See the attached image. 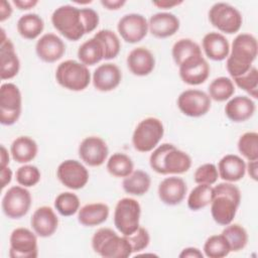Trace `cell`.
I'll return each instance as SVG.
<instances>
[{"mask_svg": "<svg viewBox=\"0 0 258 258\" xmlns=\"http://www.w3.org/2000/svg\"><path fill=\"white\" fill-rule=\"evenodd\" d=\"M214 188V197L211 202V214L214 221L221 225L231 224L236 216L241 203V191L232 182L218 183Z\"/></svg>", "mask_w": 258, "mask_h": 258, "instance_id": "6da1fadb", "label": "cell"}, {"mask_svg": "<svg viewBox=\"0 0 258 258\" xmlns=\"http://www.w3.org/2000/svg\"><path fill=\"white\" fill-rule=\"evenodd\" d=\"M258 51L257 39L253 34H238L231 46V51L227 57L226 68L232 78L246 74L253 66Z\"/></svg>", "mask_w": 258, "mask_h": 258, "instance_id": "7a4b0ae2", "label": "cell"}, {"mask_svg": "<svg viewBox=\"0 0 258 258\" xmlns=\"http://www.w3.org/2000/svg\"><path fill=\"white\" fill-rule=\"evenodd\" d=\"M150 167L160 174H180L191 166L190 156L171 143H163L149 157Z\"/></svg>", "mask_w": 258, "mask_h": 258, "instance_id": "3957f363", "label": "cell"}, {"mask_svg": "<svg viewBox=\"0 0 258 258\" xmlns=\"http://www.w3.org/2000/svg\"><path fill=\"white\" fill-rule=\"evenodd\" d=\"M92 248L104 258H127L133 253L125 236H119L110 228H101L92 237Z\"/></svg>", "mask_w": 258, "mask_h": 258, "instance_id": "277c9868", "label": "cell"}, {"mask_svg": "<svg viewBox=\"0 0 258 258\" xmlns=\"http://www.w3.org/2000/svg\"><path fill=\"white\" fill-rule=\"evenodd\" d=\"M51 23L62 36L72 41H77L86 34L81 8L73 5L67 4L56 8L51 14Z\"/></svg>", "mask_w": 258, "mask_h": 258, "instance_id": "5b68a950", "label": "cell"}, {"mask_svg": "<svg viewBox=\"0 0 258 258\" xmlns=\"http://www.w3.org/2000/svg\"><path fill=\"white\" fill-rule=\"evenodd\" d=\"M55 80L62 88L80 92L85 90L91 82V74L87 66L75 59L60 62L55 70Z\"/></svg>", "mask_w": 258, "mask_h": 258, "instance_id": "8992f818", "label": "cell"}, {"mask_svg": "<svg viewBox=\"0 0 258 258\" xmlns=\"http://www.w3.org/2000/svg\"><path fill=\"white\" fill-rule=\"evenodd\" d=\"M164 134V127L158 118L147 117L141 120L132 135L133 147L139 152H149L156 147Z\"/></svg>", "mask_w": 258, "mask_h": 258, "instance_id": "52a82bcc", "label": "cell"}, {"mask_svg": "<svg viewBox=\"0 0 258 258\" xmlns=\"http://www.w3.org/2000/svg\"><path fill=\"white\" fill-rule=\"evenodd\" d=\"M140 215L139 203L132 198H123L115 207L114 225L123 236H129L138 229Z\"/></svg>", "mask_w": 258, "mask_h": 258, "instance_id": "ba28073f", "label": "cell"}, {"mask_svg": "<svg viewBox=\"0 0 258 258\" xmlns=\"http://www.w3.org/2000/svg\"><path fill=\"white\" fill-rule=\"evenodd\" d=\"M209 20L218 30L228 34L238 32L243 22L240 11L226 2L215 3L210 8Z\"/></svg>", "mask_w": 258, "mask_h": 258, "instance_id": "9c48e42d", "label": "cell"}, {"mask_svg": "<svg viewBox=\"0 0 258 258\" xmlns=\"http://www.w3.org/2000/svg\"><path fill=\"white\" fill-rule=\"evenodd\" d=\"M22 97L20 90L13 83H4L0 88V123L10 126L21 115Z\"/></svg>", "mask_w": 258, "mask_h": 258, "instance_id": "30bf717a", "label": "cell"}, {"mask_svg": "<svg viewBox=\"0 0 258 258\" xmlns=\"http://www.w3.org/2000/svg\"><path fill=\"white\" fill-rule=\"evenodd\" d=\"M1 206L5 216L10 219H20L24 217L30 209L31 195L26 187L13 185L4 194Z\"/></svg>", "mask_w": 258, "mask_h": 258, "instance_id": "8fae6325", "label": "cell"}, {"mask_svg": "<svg viewBox=\"0 0 258 258\" xmlns=\"http://www.w3.org/2000/svg\"><path fill=\"white\" fill-rule=\"evenodd\" d=\"M176 103L182 114L197 118L206 115L210 111L212 100L204 91L189 89L179 94Z\"/></svg>", "mask_w": 258, "mask_h": 258, "instance_id": "7c38bea8", "label": "cell"}, {"mask_svg": "<svg viewBox=\"0 0 258 258\" xmlns=\"http://www.w3.org/2000/svg\"><path fill=\"white\" fill-rule=\"evenodd\" d=\"M9 242V256L11 258H36L38 256L37 238L27 228L14 229Z\"/></svg>", "mask_w": 258, "mask_h": 258, "instance_id": "4fadbf2b", "label": "cell"}, {"mask_svg": "<svg viewBox=\"0 0 258 258\" xmlns=\"http://www.w3.org/2000/svg\"><path fill=\"white\" fill-rule=\"evenodd\" d=\"M58 180L70 189L83 188L89 181V171L86 166L78 160L67 159L56 169Z\"/></svg>", "mask_w": 258, "mask_h": 258, "instance_id": "5bb4252c", "label": "cell"}, {"mask_svg": "<svg viewBox=\"0 0 258 258\" xmlns=\"http://www.w3.org/2000/svg\"><path fill=\"white\" fill-rule=\"evenodd\" d=\"M117 30L123 40L128 43H136L141 41L147 35L148 22L141 14H125L119 19Z\"/></svg>", "mask_w": 258, "mask_h": 258, "instance_id": "9a60e30c", "label": "cell"}, {"mask_svg": "<svg viewBox=\"0 0 258 258\" xmlns=\"http://www.w3.org/2000/svg\"><path fill=\"white\" fill-rule=\"evenodd\" d=\"M179 77L187 85L198 86L207 81L210 76V64L202 54L192 55L178 66Z\"/></svg>", "mask_w": 258, "mask_h": 258, "instance_id": "2e32d148", "label": "cell"}, {"mask_svg": "<svg viewBox=\"0 0 258 258\" xmlns=\"http://www.w3.org/2000/svg\"><path fill=\"white\" fill-rule=\"evenodd\" d=\"M79 156L89 166H100L108 157V146L98 136H88L79 145Z\"/></svg>", "mask_w": 258, "mask_h": 258, "instance_id": "e0dca14e", "label": "cell"}, {"mask_svg": "<svg viewBox=\"0 0 258 258\" xmlns=\"http://www.w3.org/2000/svg\"><path fill=\"white\" fill-rule=\"evenodd\" d=\"M0 46V77L1 80H10L14 78L20 70V61L15 52L13 42L6 37L5 31L1 29Z\"/></svg>", "mask_w": 258, "mask_h": 258, "instance_id": "ac0fdd59", "label": "cell"}, {"mask_svg": "<svg viewBox=\"0 0 258 258\" xmlns=\"http://www.w3.org/2000/svg\"><path fill=\"white\" fill-rule=\"evenodd\" d=\"M37 56L45 62H54L62 57L66 52V44L54 33L43 34L35 44Z\"/></svg>", "mask_w": 258, "mask_h": 258, "instance_id": "d6986e66", "label": "cell"}, {"mask_svg": "<svg viewBox=\"0 0 258 258\" xmlns=\"http://www.w3.org/2000/svg\"><path fill=\"white\" fill-rule=\"evenodd\" d=\"M122 80L119 67L112 62L100 64L93 73L94 88L100 92H110L116 89Z\"/></svg>", "mask_w": 258, "mask_h": 258, "instance_id": "ffe728a7", "label": "cell"}, {"mask_svg": "<svg viewBox=\"0 0 258 258\" xmlns=\"http://www.w3.org/2000/svg\"><path fill=\"white\" fill-rule=\"evenodd\" d=\"M30 225L37 236L47 238L55 233L58 226V219L50 207L42 206L37 208L32 214Z\"/></svg>", "mask_w": 258, "mask_h": 258, "instance_id": "44dd1931", "label": "cell"}, {"mask_svg": "<svg viewBox=\"0 0 258 258\" xmlns=\"http://www.w3.org/2000/svg\"><path fill=\"white\" fill-rule=\"evenodd\" d=\"M186 190V183L181 177L169 176L160 181L158 185V197L163 204L176 206L183 201Z\"/></svg>", "mask_w": 258, "mask_h": 258, "instance_id": "7402d4cb", "label": "cell"}, {"mask_svg": "<svg viewBox=\"0 0 258 258\" xmlns=\"http://www.w3.org/2000/svg\"><path fill=\"white\" fill-rule=\"evenodd\" d=\"M179 19L169 12L153 14L148 21V30L157 38H166L179 29Z\"/></svg>", "mask_w": 258, "mask_h": 258, "instance_id": "603a6c76", "label": "cell"}, {"mask_svg": "<svg viewBox=\"0 0 258 258\" xmlns=\"http://www.w3.org/2000/svg\"><path fill=\"white\" fill-rule=\"evenodd\" d=\"M129 71L138 77L149 75L155 67V58L152 52L143 46L133 48L127 55Z\"/></svg>", "mask_w": 258, "mask_h": 258, "instance_id": "cb8c5ba5", "label": "cell"}, {"mask_svg": "<svg viewBox=\"0 0 258 258\" xmlns=\"http://www.w3.org/2000/svg\"><path fill=\"white\" fill-rule=\"evenodd\" d=\"M256 110L254 101L246 96H236L230 99L225 106L226 116L233 122H245L250 119Z\"/></svg>", "mask_w": 258, "mask_h": 258, "instance_id": "d4e9b609", "label": "cell"}, {"mask_svg": "<svg viewBox=\"0 0 258 258\" xmlns=\"http://www.w3.org/2000/svg\"><path fill=\"white\" fill-rule=\"evenodd\" d=\"M218 172L223 180L235 182L244 177L246 173V163L236 154H227L220 159Z\"/></svg>", "mask_w": 258, "mask_h": 258, "instance_id": "484cf974", "label": "cell"}, {"mask_svg": "<svg viewBox=\"0 0 258 258\" xmlns=\"http://www.w3.org/2000/svg\"><path fill=\"white\" fill-rule=\"evenodd\" d=\"M203 49L206 55L213 60L220 61L228 57L230 52V44L228 39L219 32L207 33L202 41Z\"/></svg>", "mask_w": 258, "mask_h": 258, "instance_id": "4316f807", "label": "cell"}, {"mask_svg": "<svg viewBox=\"0 0 258 258\" xmlns=\"http://www.w3.org/2000/svg\"><path fill=\"white\" fill-rule=\"evenodd\" d=\"M109 212V207L106 204H87L79 210L78 221L85 227L98 226L108 219Z\"/></svg>", "mask_w": 258, "mask_h": 258, "instance_id": "83f0119b", "label": "cell"}, {"mask_svg": "<svg viewBox=\"0 0 258 258\" xmlns=\"http://www.w3.org/2000/svg\"><path fill=\"white\" fill-rule=\"evenodd\" d=\"M36 142L28 136H19L13 140L10 152L12 158L18 163H27L33 160L37 154Z\"/></svg>", "mask_w": 258, "mask_h": 258, "instance_id": "f1b7e54d", "label": "cell"}, {"mask_svg": "<svg viewBox=\"0 0 258 258\" xmlns=\"http://www.w3.org/2000/svg\"><path fill=\"white\" fill-rule=\"evenodd\" d=\"M150 184L151 178L149 174L141 169L132 171L122 181L124 191L133 196H143L148 191Z\"/></svg>", "mask_w": 258, "mask_h": 258, "instance_id": "f546056e", "label": "cell"}, {"mask_svg": "<svg viewBox=\"0 0 258 258\" xmlns=\"http://www.w3.org/2000/svg\"><path fill=\"white\" fill-rule=\"evenodd\" d=\"M78 57L85 66H94L104 59V48L99 39L92 37L83 42L78 49Z\"/></svg>", "mask_w": 258, "mask_h": 258, "instance_id": "4dcf8cb0", "label": "cell"}, {"mask_svg": "<svg viewBox=\"0 0 258 258\" xmlns=\"http://www.w3.org/2000/svg\"><path fill=\"white\" fill-rule=\"evenodd\" d=\"M44 22L36 13H26L17 21V31L25 39H35L43 31Z\"/></svg>", "mask_w": 258, "mask_h": 258, "instance_id": "1f68e13d", "label": "cell"}, {"mask_svg": "<svg viewBox=\"0 0 258 258\" xmlns=\"http://www.w3.org/2000/svg\"><path fill=\"white\" fill-rule=\"evenodd\" d=\"M209 96L216 102H225L235 93V86L231 79L219 77L213 80L209 86Z\"/></svg>", "mask_w": 258, "mask_h": 258, "instance_id": "d6a6232c", "label": "cell"}, {"mask_svg": "<svg viewBox=\"0 0 258 258\" xmlns=\"http://www.w3.org/2000/svg\"><path fill=\"white\" fill-rule=\"evenodd\" d=\"M214 197V188L210 184H198L187 198V206L191 211H200L209 206Z\"/></svg>", "mask_w": 258, "mask_h": 258, "instance_id": "836d02e7", "label": "cell"}, {"mask_svg": "<svg viewBox=\"0 0 258 258\" xmlns=\"http://www.w3.org/2000/svg\"><path fill=\"white\" fill-rule=\"evenodd\" d=\"M134 168L132 159L125 153L116 152L107 161V170L116 177L128 176Z\"/></svg>", "mask_w": 258, "mask_h": 258, "instance_id": "e575fe53", "label": "cell"}, {"mask_svg": "<svg viewBox=\"0 0 258 258\" xmlns=\"http://www.w3.org/2000/svg\"><path fill=\"white\" fill-rule=\"evenodd\" d=\"M171 54L174 62L180 66L185 59L192 55L202 54L200 45L189 38H180L172 46Z\"/></svg>", "mask_w": 258, "mask_h": 258, "instance_id": "d590c367", "label": "cell"}, {"mask_svg": "<svg viewBox=\"0 0 258 258\" xmlns=\"http://www.w3.org/2000/svg\"><path fill=\"white\" fill-rule=\"evenodd\" d=\"M222 234L227 239L231 252H238L244 249L248 243V234L244 227L239 224H229L223 230Z\"/></svg>", "mask_w": 258, "mask_h": 258, "instance_id": "8d00e7d4", "label": "cell"}, {"mask_svg": "<svg viewBox=\"0 0 258 258\" xmlns=\"http://www.w3.org/2000/svg\"><path fill=\"white\" fill-rule=\"evenodd\" d=\"M94 37L99 39L103 45L104 59H112L119 54L121 43L114 31L110 29H101L95 33Z\"/></svg>", "mask_w": 258, "mask_h": 258, "instance_id": "74e56055", "label": "cell"}, {"mask_svg": "<svg viewBox=\"0 0 258 258\" xmlns=\"http://www.w3.org/2000/svg\"><path fill=\"white\" fill-rule=\"evenodd\" d=\"M205 255L209 258H223L231 252L230 245L223 234L210 236L204 244Z\"/></svg>", "mask_w": 258, "mask_h": 258, "instance_id": "f35d334b", "label": "cell"}, {"mask_svg": "<svg viewBox=\"0 0 258 258\" xmlns=\"http://www.w3.org/2000/svg\"><path fill=\"white\" fill-rule=\"evenodd\" d=\"M54 208L63 217L73 216L80 210V199L71 191L60 192L54 200Z\"/></svg>", "mask_w": 258, "mask_h": 258, "instance_id": "ab89813d", "label": "cell"}, {"mask_svg": "<svg viewBox=\"0 0 258 258\" xmlns=\"http://www.w3.org/2000/svg\"><path fill=\"white\" fill-rule=\"evenodd\" d=\"M239 152L248 160H258V133L246 132L238 140Z\"/></svg>", "mask_w": 258, "mask_h": 258, "instance_id": "60d3db41", "label": "cell"}, {"mask_svg": "<svg viewBox=\"0 0 258 258\" xmlns=\"http://www.w3.org/2000/svg\"><path fill=\"white\" fill-rule=\"evenodd\" d=\"M234 83L247 94L254 99L258 96V71L255 67H252L246 74L233 78Z\"/></svg>", "mask_w": 258, "mask_h": 258, "instance_id": "b9f144b4", "label": "cell"}, {"mask_svg": "<svg viewBox=\"0 0 258 258\" xmlns=\"http://www.w3.org/2000/svg\"><path fill=\"white\" fill-rule=\"evenodd\" d=\"M40 176L39 169L31 164H24L16 170V181L24 187H31L37 184Z\"/></svg>", "mask_w": 258, "mask_h": 258, "instance_id": "7bdbcfd3", "label": "cell"}, {"mask_svg": "<svg viewBox=\"0 0 258 258\" xmlns=\"http://www.w3.org/2000/svg\"><path fill=\"white\" fill-rule=\"evenodd\" d=\"M219 178L218 168L214 163L200 165L194 174V179L198 184H214Z\"/></svg>", "mask_w": 258, "mask_h": 258, "instance_id": "ee69618b", "label": "cell"}, {"mask_svg": "<svg viewBox=\"0 0 258 258\" xmlns=\"http://www.w3.org/2000/svg\"><path fill=\"white\" fill-rule=\"evenodd\" d=\"M128 240L133 253L139 252L147 248L150 242V236L148 231L144 227H138V229L129 236H125Z\"/></svg>", "mask_w": 258, "mask_h": 258, "instance_id": "f6af8a7d", "label": "cell"}, {"mask_svg": "<svg viewBox=\"0 0 258 258\" xmlns=\"http://www.w3.org/2000/svg\"><path fill=\"white\" fill-rule=\"evenodd\" d=\"M81 15H82V20L85 26L86 33H90L94 31L99 25V21H100L98 13L92 8H81Z\"/></svg>", "mask_w": 258, "mask_h": 258, "instance_id": "bcb514c9", "label": "cell"}, {"mask_svg": "<svg viewBox=\"0 0 258 258\" xmlns=\"http://www.w3.org/2000/svg\"><path fill=\"white\" fill-rule=\"evenodd\" d=\"M180 258H203L204 254L196 247L184 248L178 255Z\"/></svg>", "mask_w": 258, "mask_h": 258, "instance_id": "7dc6e473", "label": "cell"}, {"mask_svg": "<svg viewBox=\"0 0 258 258\" xmlns=\"http://www.w3.org/2000/svg\"><path fill=\"white\" fill-rule=\"evenodd\" d=\"M12 14V7L9 2L6 0H2L0 2V21L3 22L8 19Z\"/></svg>", "mask_w": 258, "mask_h": 258, "instance_id": "c3c4849f", "label": "cell"}, {"mask_svg": "<svg viewBox=\"0 0 258 258\" xmlns=\"http://www.w3.org/2000/svg\"><path fill=\"white\" fill-rule=\"evenodd\" d=\"M12 179V170L8 167H0V180H1V188L3 189Z\"/></svg>", "mask_w": 258, "mask_h": 258, "instance_id": "681fc988", "label": "cell"}, {"mask_svg": "<svg viewBox=\"0 0 258 258\" xmlns=\"http://www.w3.org/2000/svg\"><path fill=\"white\" fill-rule=\"evenodd\" d=\"M101 4L108 10H118L126 4L125 0H101Z\"/></svg>", "mask_w": 258, "mask_h": 258, "instance_id": "f907efd6", "label": "cell"}, {"mask_svg": "<svg viewBox=\"0 0 258 258\" xmlns=\"http://www.w3.org/2000/svg\"><path fill=\"white\" fill-rule=\"evenodd\" d=\"M12 3L19 9V10H28L33 8L37 5V0H13Z\"/></svg>", "mask_w": 258, "mask_h": 258, "instance_id": "816d5d0a", "label": "cell"}, {"mask_svg": "<svg viewBox=\"0 0 258 258\" xmlns=\"http://www.w3.org/2000/svg\"><path fill=\"white\" fill-rule=\"evenodd\" d=\"M258 160H251L248 162V164H246V170L248 171L249 176L253 179V180H257L258 178Z\"/></svg>", "mask_w": 258, "mask_h": 258, "instance_id": "f5cc1de1", "label": "cell"}, {"mask_svg": "<svg viewBox=\"0 0 258 258\" xmlns=\"http://www.w3.org/2000/svg\"><path fill=\"white\" fill-rule=\"evenodd\" d=\"M182 1H168V0H159V1H153L152 4L158 8L161 9H169L174 6H178L181 4Z\"/></svg>", "mask_w": 258, "mask_h": 258, "instance_id": "db71d44e", "label": "cell"}, {"mask_svg": "<svg viewBox=\"0 0 258 258\" xmlns=\"http://www.w3.org/2000/svg\"><path fill=\"white\" fill-rule=\"evenodd\" d=\"M9 164V154L4 145H1V153H0V167L8 166Z\"/></svg>", "mask_w": 258, "mask_h": 258, "instance_id": "11a10c76", "label": "cell"}]
</instances>
